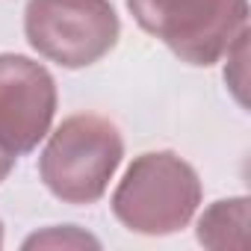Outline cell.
<instances>
[{
    "label": "cell",
    "mask_w": 251,
    "mask_h": 251,
    "mask_svg": "<svg viewBox=\"0 0 251 251\" xmlns=\"http://www.w3.org/2000/svg\"><path fill=\"white\" fill-rule=\"evenodd\" d=\"M124 160L118 124L98 112L68 115L48 133L39 154V177L53 198L71 207L98 204Z\"/></svg>",
    "instance_id": "1"
},
{
    "label": "cell",
    "mask_w": 251,
    "mask_h": 251,
    "mask_svg": "<svg viewBox=\"0 0 251 251\" xmlns=\"http://www.w3.org/2000/svg\"><path fill=\"white\" fill-rule=\"evenodd\" d=\"M201 198V177L180 154L145 151L127 166L109 207L130 233L172 236L195 219Z\"/></svg>",
    "instance_id": "2"
},
{
    "label": "cell",
    "mask_w": 251,
    "mask_h": 251,
    "mask_svg": "<svg viewBox=\"0 0 251 251\" xmlns=\"http://www.w3.org/2000/svg\"><path fill=\"white\" fill-rule=\"evenodd\" d=\"M133 21L180 62L216 65L248 30V0H124Z\"/></svg>",
    "instance_id": "3"
},
{
    "label": "cell",
    "mask_w": 251,
    "mask_h": 251,
    "mask_svg": "<svg viewBox=\"0 0 251 251\" xmlns=\"http://www.w3.org/2000/svg\"><path fill=\"white\" fill-rule=\"evenodd\" d=\"M24 36L42 59L77 71L115 50L121 21L109 0H27Z\"/></svg>",
    "instance_id": "4"
},
{
    "label": "cell",
    "mask_w": 251,
    "mask_h": 251,
    "mask_svg": "<svg viewBox=\"0 0 251 251\" xmlns=\"http://www.w3.org/2000/svg\"><path fill=\"white\" fill-rule=\"evenodd\" d=\"M56 103V80L42 62L0 53V148L15 157L33 154L53 127Z\"/></svg>",
    "instance_id": "5"
},
{
    "label": "cell",
    "mask_w": 251,
    "mask_h": 251,
    "mask_svg": "<svg viewBox=\"0 0 251 251\" xmlns=\"http://www.w3.org/2000/svg\"><path fill=\"white\" fill-rule=\"evenodd\" d=\"M248 195L213 201L195 225V239L213 251H242L248 245Z\"/></svg>",
    "instance_id": "6"
},
{
    "label": "cell",
    "mask_w": 251,
    "mask_h": 251,
    "mask_svg": "<svg viewBox=\"0 0 251 251\" xmlns=\"http://www.w3.org/2000/svg\"><path fill=\"white\" fill-rule=\"evenodd\" d=\"M100 248V239L80 230L77 225H50L24 239V248Z\"/></svg>",
    "instance_id": "7"
},
{
    "label": "cell",
    "mask_w": 251,
    "mask_h": 251,
    "mask_svg": "<svg viewBox=\"0 0 251 251\" xmlns=\"http://www.w3.org/2000/svg\"><path fill=\"white\" fill-rule=\"evenodd\" d=\"M15 163H18V157H15V154H9L6 148H0V183H3V180L12 175Z\"/></svg>",
    "instance_id": "8"
},
{
    "label": "cell",
    "mask_w": 251,
    "mask_h": 251,
    "mask_svg": "<svg viewBox=\"0 0 251 251\" xmlns=\"http://www.w3.org/2000/svg\"><path fill=\"white\" fill-rule=\"evenodd\" d=\"M0 248H3V219H0Z\"/></svg>",
    "instance_id": "9"
}]
</instances>
